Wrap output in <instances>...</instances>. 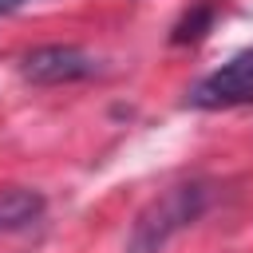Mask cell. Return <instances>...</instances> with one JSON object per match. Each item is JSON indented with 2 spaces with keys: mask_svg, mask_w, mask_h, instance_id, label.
Instances as JSON below:
<instances>
[{
  "mask_svg": "<svg viewBox=\"0 0 253 253\" xmlns=\"http://www.w3.org/2000/svg\"><path fill=\"white\" fill-rule=\"evenodd\" d=\"M210 202V190L202 182H182V186H170L166 194H158L134 221L130 229V245L126 253H162V245L182 233Z\"/></svg>",
  "mask_w": 253,
  "mask_h": 253,
  "instance_id": "6da1fadb",
  "label": "cell"
},
{
  "mask_svg": "<svg viewBox=\"0 0 253 253\" xmlns=\"http://www.w3.org/2000/svg\"><path fill=\"white\" fill-rule=\"evenodd\" d=\"M190 107L198 111H233V107H249L253 103V47L237 51L229 63H221L217 71L202 75L190 95Z\"/></svg>",
  "mask_w": 253,
  "mask_h": 253,
  "instance_id": "7a4b0ae2",
  "label": "cell"
},
{
  "mask_svg": "<svg viewBox=\"0 0 253 253\" xmlns=\"http://www.w3.org/2000/svg\"><path fill=\"white\" fill-rule=\"evenodd\" d=\"M20 71L28 83H40V87H59V83H79V79H91L99 75V59L75 43H43V47H32L24 59H20Z\"/></svg>",
  "mask_w": 253,
  "mask_h": 253,
  "instance_id": "3957f363",
  "label": "cell"
},
{
  "mask_svg": "<svg viewBox=\"0 0 253 253\" xmlns=\"http://www.w3.org/2000/svg\"><path fill=\"white\" fill-rule=\"evenodd\" d=\"M47 202L40 190H28V186H8L0 190V233H16V229H28L43 217Z\"/></svg>",
  "mask_w": 253,
  "mask_h": 253,
  "instance_id": "277c9868",
  "label": "cell"
},
{
  "mask_svg": "<svg viewBox=\"0 0 253 253\" xmlns=\"http://www.w3.org/2000/svg\"><path fill=\"white\" fill-rule=\"evenodd\" d=\"M213 16H217V4L213 0H206V4H194L178 24H174V43H198L210 28H213Z\"/></svg>",
  "mask_w": 253,
  "mask_h": 253,
  "instance_id": "5b68a950",
  "label": "cell"
},
{
  "mask_svg": "<svg viewBox=\"0 0 253 253\" xmlns=\"http://www.w3.org/2000/svg\"><path fill=\"white\" fill-rule=\"evenodd\" d=\"M24 0H0V16H8V12H16Z\"/></svg>",
  "mask_w": 253,
  "mask_h": 253,
  "instance_id": "8992f818",
  "label": "cell"
}]
</instances>
